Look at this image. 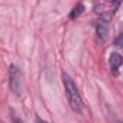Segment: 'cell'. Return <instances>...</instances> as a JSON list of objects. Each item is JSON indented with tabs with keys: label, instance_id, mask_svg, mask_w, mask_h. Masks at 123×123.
I'll return each mask as SVG.
<instances>
[{
	"label": "cell",
	"instance_id": "1",
	"mask_svg": "<svg viewBox=\"0 0 123 123\" xmlns=\"http://www.w3.org/2000/svg\"><path fill=\"white\" fill-rule=\"evenodd\" d=\"M62 81H64V88H65V93H67V97H68V101H70L73 110L77 113H81L83 111V100H81L77 86L74 84L73 78L65 73H62Z\"/></svg>",
	"mask_w": 123,
	"mask_h": 123
},
{
	"label": "cell",
	"instance_id": "2",
	"mask_svg": "<svg viewBox=\"0 0 123 123\" xmlns=\"http://www.w3.org/2000/svg\"><path fill=\"white\" fill-rule=\"evenodd\" d=\"M20 80H22L20 70L16 65H10L9 67V86H10L12 93L20 94V90H22L20 88Z\"/></svg>",
	"mask_w": 123,
	"mask_h": 123
},
{
	"label": "cell",
	"instance_id": "3",
	"mask_svg": "<svg viewBox=\"0 0 123 123\" xmlns=\"http://www.w3.org/2000/svg\"><path fill=\"white\" fill-rule=\"evenodd\" d=\"M122 62H123V58H122L120 54H117V52H111V54H110L109 64H110V70H111V73H113L114 75L119 74V70H120Z\"/></svg>",
	"mask_w": 123,
	"mask_h": 123
},
{
	"label": "cell",
	"instance_id": "4",
	"mask_svg": "<svg viewBox=\"0 0 123 123\" xmlns=\"http://www.w3.org/2000/svg\"><path fill=\"white\" fill-rule=\"evenodd\" d=\"M96 32H97V36L100 39H106L107 38V33H109V22L100 19L96 22Z\"/></svg>",
	"mask_w": 123,
	"mask_h": 123
},
{
	"label": "cell",
	"instance_id": "5",
	"mask_svg": "<svg viewBox=\"0 0 123 123\" xmlns=\"http://www.w3.org/2000/svg\"><path fill=\"white\" fill-rule=\"evenodd\" d=\"M83 12H84V6H83L81 3H78V5L71 10V13H70V19H73V20H74V19H77Z\"/></svg>",
	"mask_w": 123,
	"mask_h": 123
},
{
	"label": "cell",
	"instance_id": "6",
	"mask_svg": "<svg viewBox=\"0 0 123 123\" xmlns=\"http://www.w3.org/2000/svg\"><path fill=\"white\" fill-rule=\"evenodd\" d=\"M122 38H123V35L120 33V35L117 36V39L114 41V43H116V46H117V48H122Z\"/></svg>",
	"mask_w": 123,
	"mask_h": 123
},
{
	"label": "cell",
	"instance_id": "7",
	"mask_svg": "<svg viewBox=\"0 0 123 123\" xmlns=\"http://www.w3.org/2000/svg\"><path fill=\"white\" fill-rule=\"evenodd\" d=\"M12 119H13V122H15V123H23V122H22V119H20V117H18V116L15 114V111H13V110H12Z\"/></svg>",
	"mask_w": 123,
	"mask_h": 123
},
{
	"label": "cell",
	"instance_id": "8",
	"mask_svg": "<svg viewBox=\"0 0 123 123\" xmlns=\"http://www.w3.org/2000/svg\"><path fill=\"white\" fill-rule=\"evenodd\" d=\"M38 123H46L45 120H42V119H38Z\"/></svg>",
	"mask_w": 123,
	"mask_h": 123
}]
</instances>
